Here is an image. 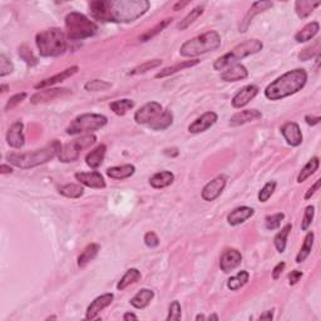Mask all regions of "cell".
I'll use <instances>...</instances> for the list:
<instances>
[{
    "instance_id": "8992f818",
    "label": "cell",
    "mask_w": 321,
    "mask_h": 321,
    "mask_svg": "<svg viewBox=\"0 0 321 321\" xmlns=\"http://www.w3.org/2000/svg\"><path fill=\"white\" fill-rule=\"evenodd\" d=\"M64 24L67 38H69L70 41H83L90 38L96 35L98 30V25L95 22L78 11H70L65 16Z\"/></svg>"
},
{
    "instance_id": "680465c9",
    "label": "cell",
    "mask_w": 321,
    "mask_h": 321,
    "mask_svg": "<svg viewBox=\"0 0 321 321\" xmlns=\"http://www.w3.org/2000/svg\"><path fill=\"white\" fill-rule=\"evenodd\" d=\"M305 121H306V123L309 124V126H316V124L320 123L321 118L319 117V116H317V117H312V116H306Z\"/></svg>"
},
{
    "instance_id": "30bf717a",
    "label": "cell",
    "mask_w": 321,
    "mask_h": 321,
    "mask_svg": "<svg viewBox=\"0 0 321 321\" xmlns=\"http://www.w3.org/2000/svg\"><path fill=\"white\" fill-rule=\"evenodd\" d=\"M162 113V106L158 102H149L142 106L135 113V121L137 124H149L160 117Z\"/></svg>"
},
{
    "instance_id": "11a10c76",
    "label": "cell",
    "mask_w": 321,
    "mask_h": 321,
    "mask_svg": "<svg viewBox=\"0 0 321 321\" xmlns=\"http://www.w3.org/2000/svg\"><path fill=\"white\" fill-rule=\"evenodd\" d=\"M303 277V272L299 271V270H294V271L290 272L289 275V284L290 285H296L300 281V278Z\"/></svg>"
},
{
    "instance_id": "2e32d148",
    "label": "cell",
    "mask_w": 321,
    "mask_h": 321,
    "mask_svg": "<svg viewBox=\"0 0 321 321\" xmlns=\"http://www.w3.org/2000/svg\"><path fill=\"white\" fill-rule=\"evenodd\" d=\"M258 87L255 86V84H249V86H245L241 88L237 93L232 98L231 103L232 107L238 109V108H242L247 106L252 99L255 98L258 95Z\"/></svg>"
},
{
    "instance_id": "816d5d0a",
    "label": "cell",
    "mask_w": 321,
    "mask_h": 321,
    "mask_svg": "<svg viewBox=\"0 0 321 321\" xmlns=\"http://www.w3.org/2000/svg\"><path fill=\"white\" fill-rule=\"evenodd\" d=\"M19 55L22 56V59L25 62V63H28L29 65L36 64V62H38L27 45H22V47L19 48Z\"/></svg>"
},
{
    "instance_id": "f546056e",
    "label": "cell",
    "mask_w": 321,
    "mask_h": 321,
    "mask_svg": "<svg viewBox=\"0 0 321 321\" xmlns=\"http://www.w3.org/2000/svg\"><path fill=\"white\" fill-rule=\"evenodd\" d=\"M320 30V24L317 22H311L309 24H306L303 29L299 30L295 34V41L297 43H305V42L311 41Z\"/></svg>"
},
{
    "instance_id": "603a6c76",
    "label": "cell",
    "mask_w": 321,
    "mask_h": 321,
    "mask_svg": "<svg viewBox=\"0 0 321 321\" xmlns=\"http://www.w3.org/2000/svg\"><path fill=\"white\" fill-rule=\"evenodd\" d=\"M249 77V70L245 65L242 64H234L227 68L221 73V79L225 82H238L243 81Z\"/></svg>"
},
{
    "instance_id": "be15d7a7",
    "label": "cell",
    "mask_w": 321,
    "mask_h": 321,
    "mask_svg": "<svg viewBox=\"0 0 321 321\" xmlns=\"http://www.w3.org/2000/svg\"><path fill=\"white\" fill-rule=\"evenodd\" d=\"M188 4V2H184V3H177V4L175 5V7H173V10L175 11H177V10H180V9H182L183 7H186V5Z\"/></svg>"
},
{
    "instance_id": "f35d334b",
    "label": "cell",
    "mask_w": 321,
    "mask_h": 321,
    "mask_svg": "<svg viewBox=\"0 0 321 321\" xmlns=\"http://www.w3.org/2000/svg\"><path fill=\"white\" fill-rule=\"evenodd\" d=\"M250 278V274L246 271V270H242V271L237 272L235 276H231L227 281V288H229L231 291H237L241 288L246 285L247 281Z\"/></svg>"
},
{
    "instance_id": "6125c7cd",
    "label": "cell",
    "mask_w": 321,
    "mask_h": 321,
    "mask_svg": "<svg viewBox=\"0 0 321 321\" xmlns=\"http://www.w3.org/2000/svg\"><path fill=\"white\" fill-rule=\"evenodd\" d=\"M123 320L124 321H129V320H138V316L136 314H133V312H126V314L123 315Z\"/></svg>"
},
{
    "instance_id": "f1b7e54d",
    "label": "cell",
    "mask_w": 321,
    "mask_h": 321,
    "mask_svg": "<svg viewBox=\"0 0 321 321\" xmlns=\"http://www.w3.org/2000/svg\"><path fill=\"white\" fill-rule=\"evenodd\" d=\"M198 63H200V59H191V61L181 62V63L172 65V67H167V68H164V69H162L160 73L156 74V78L157 79L166 78V77L176 74V73L181 72V70H183V69H187V68L195 67V65H197Z\"/></svg>"
},
{
    "instance_id": "db71d44e",
    "label": "cell",
    "mask_w": 321,
    "mask_h": 321,
    "mask_svg": "<svg viewBox=\"0 0 321 321\" xmlns=\"http://www.w3.org/2000/svg\"><path fill=\"white\" fill-rule=\"evenodd\" d=\"M143 241H144V245H146L147 247H149V249H155V247H157L158 245H160V238H158L157 234L153 231L147 232V234L144 235Z\"/></svg>"
},
{
    "instance_id": "91938a15",
    "label": "cell",
    "mask_w": 321,
    "mask_h": 321,
    "mask_svg": "<svg viewBox=\"0 0 321 321\" xmlns=\"http://www.w3.org/2000/svg\"><path fill=\"white\" fill-rule=\"evenodd\" d=\"M260 320H272L274 319V309L272 310H266L263 314L260 315V317H258Z\"/></svg>"
},
{
    "instance_id": "cb8c5ba5",
    "label": "cell",
    "mask_w": 321,
    "mask_h": 321,
    "mask_svg": "<svg viewBox=\"0 0 321 321\" xmlns=\"http://www.w3.org/2000/svg\"><path fill=\"white\" fill-rule=\"evenodd\" d=\"M272 5H274V3L272 2H256V3H254V4H252V7L250 8L249 13H247L245 19L242 21V24H241V27H240V32H246L247 28H249V25H250V23H251L252 19H254V16L257 15V14L262 13V11L270 9V8H272Z\"/></svg>"
},
{
    "instance_id": "d6a6232c",
    "label": "cell",
    "mask_w": 321,
    "mask_h": 321,
    "mask_svg": "<svg viewBox=\"0 0 321 321\" xmlns=\"http://www.w3.org/2000/svg\"><path fill=\"white\" fill-rule=\"evenodd\" d=\"M321 4L320 2H310V0H299L295 3V11H296L297 16L301 19L308 18L309 15L316 9Z\"/></svg>"
},
{
    "instance_id": "c3c4849f",
    "label": "cell",
    "mask_w": 321,
    "mask_h": 321,
    "mask_svg": "<svg viewBox=\"0 0 321 321\" xmlns=\"http://www.w3.org/2000/svg\"><path fill=\"white\" fill-rule=\"evenodd\" d=\"M13 70L14 65L10 62V59L5 54H0V77L4 78V77L13 73Z\"/></svg>"
},
{
    "instance_id": "8fae6325",
    "label": "cell",
    "mask_w": 321,
    "mask_h": 321,
    "mask_svg": "<svg viewBox=\"0 0 321 321\" xmlns=\"http://www.w3.org/2000/svg\"><path fill=\"white\" fill-rule=\"evenodd\" d=\"M227 183V178L226 176L221 175L215 177L214 180L210 181L209 183H206V186L202 188V192H201V197L203 198L207 202H212L216 198H218L221 196V193L223 192Z\"/></svg>"
},
{
    "instance_id": "9f6ffc18",
    "label": "cell",
    "mask_w": 321,
    "mask_h": 321,
    "mask_svg": "<svg viewBox=\"0 0 321 321\" xmlns=\"http://www.w3.org/2000/svg\"><path fill=\"white\" fill-rule=\"evenodd\" d=\"M320 184H321V180L319 178V180H316V182H315L314 184H312V186L310 187V188H309L308 191H306L305 196H304V198H305V200H310V198L312 197V196H314L315 193H316L317 190H319Z\"/></svg>"
},
{
    "instance_id": "ab89813d",
    "label": "cell",
    "mask_w": 321,
    "mask_h": 321,
    "mask_svg": "<svg viewBox=\"0 0 321 321\" xmlns=\"http://www.w3.org/2000/svg\"><path fill=\"white\" fill-rule=\"evenodd\" d=\"M203 14V7L202 5H198V7L193 8V9L190 11L188 14H187L186 16L181 21L180 23L177 24V29L178 30H186L187 28L190 27V25L192 24V23H195L196 21H197L198 18H200L201 15Z\"/></svg>"
},
{
    "instance_id": "ac0fdd59",
    "label": "cell",
    "mask_w": 321,
    "mask_h": 321,
    "mask_svg": "<svg viewBox=\"0 0 321 321\" xmlns=\"http://www.w3.org/2000/svg\"><path fill=\"white\" fill-rule=\"evenodd\" d=\"M7 143L11 148H22L25 144L24 124L22 121L14 122L7 132Z\"/></svg>"
},
{
    "instance_id": "ffe728a7",
    "label": "cell",
    "mask_w": 321,
    "mask_h": 321,
    "mask_svg": "<svg viewBox=\"0 0 321 321\" xmlns=\"http://www.w3.org/2000/svg\"><path fill=\"white\" fill-rule=\"evenodd\" d=\"M262 118V113L260 112L258 109H245V110H241V112L235 113L231 118H230L229 124L231 127H238V126H242V124L250 123V122H255L258 121V119Z\"/></svg>"
},
{
    "instance_id": "6f0895ef",
    "label": "cell",
    "mask_w": 321,
    "mask_h": 321,
    "mask_svg": "<svg viewBox=\"0 0 321 321\" xmlns=\"http://www.w3.org/2000/svg\"><path fill=\"white\" fill-rule=\"evenodd\" d=\"M285 266H286L285 262H278L277 265L275 266L274 270H272V278H274V280H277V278L281 276L282 271L285 270Z\"/></svg>"
},
{
    "instance_id": "bcb514c9",
    "label": "cell",
    "mask_w": 321,
    "mask_h": 321,
    "mask_svg": "<svg viewBox=\"0 0 321 321\" xmlns=\"http://www.w3.org/2000/svg\"><path fill=\"white\" fill-rule=\"evenodd\" d=\"M276 186L277 183L275 182V181H270V182L265 183V186L262 187V188L260 190V192H258V201L260 202H268V201L270 200V197H271L272 195H274L275 190H276Z\"/></svg>"
},
{
    "instance_id": "e0dca14e",
    "label": "cell",
    "mask_w": 321,
    "mask_h": 321,
    "mask_svg": "<svg viewBox=\"0 0 321 321\" xmlns=\"http://www.w3.org/2000/svg\"><path fill=\"white\" fill-rule=\"evenodd\" d=\"M75 180L83 186L89 187V188H104L107 186L104 177L99 172H77L74 175Z\"/></svg>"
},
{
    "instance_id": "4316f807",
    "label": "cell",
    "mask_w": 321,
    "mask_h": 321,
    "mask_svg": "<svg viewBox=\"0 0 321 321\" xmlns=\"http://www.w3.org/2000/svg\"><path fill=\"white\" fill-rule=\"evenodd\" d=\"M136 172V167L133 164H122V166L109 167L106 173L109 178L113 180H126L132 177Z\"/></svg>"
},
{
    "instance_id": "6da1fadb",
    "label": "cell",
    "mask_w": 321,
    "mask_h": 321,
    "mask_svg": "<svg viewBox=\"0 0 321 321\" xmlns=\"http://www.w3.org/2000/svg\"><path fill=\"white\" fill-rule=\"evenodd\" d=\"M147 0H95L89 3L93 19L104 23H132L149 10Z\"/></svg>"
},
{
    "instance_id": "836d02e7",
    "label": "cell",
    "mask_w": 321,
    "mask_h": 321,
    "mask_svg": "<svg viewBox=\"0 0 321 321\" xmlns=\"http://www.w3.org/2000/svg\"><path fill=\"white\" fill-rule=\"evenodd\" d=\"M173 123V113L169 109L163 110L160 117L149 124V128L153 130H164L171 127Z\"/></svg>"
},
{
    "instance_id": "f5cc1de1",
    "label": "cell",
    "mask_w": 321,
    "mask_h": 321,
    "mask_svg": "<svg viewBox=\"0 0 321 321\" xmlns=\"http://www.w3.org/2000/svg\"><path fill=\"white\" fill-rule=\"evenodd\" d=\"M27 98V93L25 92H22V93H18V95H14L13 97H10L9 101L7 102V106H5V110H11L14 109L18 104H21L24 99Z\"/></svg>"
},
{
    "instance_id": "9a60e30c",
    "label": "cell",
    "mask_w": 321,
    "mask_h": 321,
    "mask_svg": "<svg viewBox=\"0 0 321 321\" xmlns=\"http://www.w3.org/2000/svg\"><path fill=\"white\" fill-rule=\"evenodd\" d=\"M217 119H218L217 113L209 110V112L203 113L201 117L196 119L193 123L190 124L188 132L192 133V135H198V133L206 132L207 129H210L214 126L216 122H217Z\"/></svg>"
},
{
    "instance_id": "d6986e66",
    "label": "cell",
    "mask_w": 321,
    "mask_h": 321,
    "mask_svg": "<svg viewBox=\"0 0 321 321\" xmlns=\"http://www.w3.org/2000/svg\"><path fill=\"white\" fill-rule=\"evenodd\" d=\"M113 300H115V295L113 294H103L101 295V296L96 297V299L90 303V305L87 308L86 319L87 320L96 319L97 315H98L102 310L108 308V306L113 303Z\"/></svg>"
},
{
    "instance_id": "003e7915",
    "label": "cell",
    "mask_w": 321,
    "mask_h": 321,
    "mask_svg": "<svg viewBox=\"0 0 321 321\" xmlns=\"http://www.w3.org/2000/svg\"><path fill=\"white\" fill-rule=\"evenodd\" d=\"M196 320H206V316H204V315H197V316H196Z\"/></svg>"
},
{
    "instance_id": "7dc6e473",
    "label": "cell",
    "mask_w": 321,
    "mask_h": 321,
    "mask_svg": "<svg viewBox=\"0 0 321 321\" xmlns=\"http://www.w3.org/2000/svg\"><path fill=\"white\" fill-rule=\"evenodd\" d=\"M285 218V214L282 212H277V214L270 215L265 218V227L269 230V231H274V230H277L281 225V221Z\"/></svg>"
},
{
    "instance_id": "1f68e13d",
    "label": "cell",
    "mask_w": 321,
    "mask_h": 321,
    "mask_svg": "<svg viewBox=\"0 0 321 321\" xmlns=\"http://www.w3.org/2000/svg\"><path fill=\"white\" fill-rule=\"evenodd\" d=\"M141 278H142V275H141V271H139L138 269L127 270L126 274H124L123 276L121 277V280L118 281L117 289L119 290V291H123V290H126L127 288H128V286L133 285V284H136V282H138Z\"/></svg>"
},
{
    "instance_id": "d4e9b609",
    "label": "cell",
    "mask_w": 321,
    "mask_h": 321,
    "mask_svg": "<svg viewBox=\"0 0 321 321\" xmlns=\"http://www.w3.org/2000/svg\"><path fill=\"white\" fill-rule=\"evenodd\" d=\"M106 152H107L106 144H99V146H97L95 149H92L87 155L86 157L87 166L93 169H97L98 167H101L104 161V157H106Z\"/></svg>"
},
{
    "instance_id": "60d3db41",
    "label": "cell",
    "mask_w": 321,
    "mask_h": 321,
    "mask_svg": "<svg viewBox=\"0 0 321 321\" xmlns=\"http://www.w3.org/2000/svg\"><path fill=\"white\" fill-rule=\"evenodd\" d=\"M133 107H135V102H133L132 99L127 98L118 99V101L112 102V103L109 104L110 110L117 116H124L128 110L132 109Z\"/></svg>"
},
{
    "instance_id": "4fadbf2b",
    "label": "cell",
    "mask_w": 321,
    "mask_h": 321,
    "mask_svg": "<svg viewBox=\"0 0 321 321\" xmlns=\"http://www.w3.org/2000/svg\"><path fill=\"white\" fill-rule=\"evenodd\" d=\"M242 262V255L238 250L236 249H229L226 250L220 258V269L221 271L229 274V272L234 271Z\"/></svg>"
},
{
    "instance_id": "f6af8a7d",
    "label": "cell",
    "mask_w": 321,
    "mask_h": 321,
    "mask_svg": "<svg viewBox=\"0 0 321 321\" xmlns=\"http://www.w3.org/2000/svg\"><path fill=\"white\" fill-rule=\"evenodd\" d=\"M320 50H321V43H320V41H316L309 48H305L304 50H301V53L299 54V59L303 62L310 61V59L314 58V56L320 55Z\"/></svg>"
},
{
    "instance_id": "5b68a950",
    "label": "cell",
    "mask_w": 321,
    "mask_h": 321,
    "mask_svg": "<svg viewBox=\"0 0 321 321\" xmlns=\"http://www.w3.org/2000/svg\"><path fill=\"white\" fill-rule=\"evenodd\" d=\"M221 45V35L216 30H210L201 35L186 41L181 45L180 54L186 58H193L201 54H206L209 52H214L218 49Z\"/></svg>"
},
{
    "instance_id": "03108f58",
    "label": "cell",
    "mask_w": 321,
    "mask_h": 321,
    "mask_svg": "<svg viewBox=\"0 0 321 321\" xmlns=\"http://www.w3.org/2000/svg\"><path fill=\"white\" fill-rule=\"evenodd\" d=\"M8 89H9V86H8V84H2V86H0V90H2V93H5Z\"/></svg>"
},
{
    "instance_id": "484cf974",
    "label": "cell",
    "mask_w": 321,
    "mask_h": 321,
    "mask_svg": "<svg viewBox=\"0 0 321 321\" xmlns=\"http://www.w3.org/2000/svg\"><path fill=\"white\" fill-rule=\"evenodd\" d=\"M173 181H175V175L171 171H161L149 177V184L156 190L166 188L171 186Z\"/></svg>"
},
{
    "instance_id": "e575fe53",
    "label": "cell",
    "mask_w": 321,
    "mask_h": 321,
    "mask_svg": "<svg viewBox=\"0 0 321 321\" xmlns=\"http://www.w3.org/2000/svg\"><path fill=\"white\" fill-rule=\"evenodd\" d=\"M319 166H320L319 157H312L311 160H309L308 163H306L305 166L303 167V169L300 171L299 176H297V182L299 183L305 182L309 177H311V176L319 169Z\"/></svg>"
},
{
    "instance_id": "83f0119b",
    "label": "cell",
    "mask_w": 321,
    "mask_h": 321,
    "mask_svg": "<svg viewBox=\"0 0 321 321\" xmlns=\"http://www.w3.org/2000/svg\"><path fill=\"white\" fill-rule=\"evenodd\" d=\"M153 297H155V292H153L152 290L141 289L137 294H136L135 296L129 300V303L133 308L142 310V309H146L147 306L149 305L150 301L153 300Z\"/></svg>"
},
{
    "instance_id": "7402d4cb",
    "label": "cell",
    "mask_w": 321,
    "mask_h": 321,
    "mask_svg": "<svg viewBox=\"0 0 321 321\" xmlns=\"http://www.w3.org/2000/svg\"><path fill=\"white\" fill-rule=\"evenodd\" d=\"M255 214V210L249 206H241L235 209L234 211L227 215V222L231 226H238L241 223L246 222L249 218H251Z\"/></svg>"
},
{
    "instance_id": "7bdbcfd3",
    "label": "cell",
    "mask_w": 321,
    "mask_h": 321,
    "mask_svg": "<svg viewBox=\"0 0 321 321\" xmlns=\"http://www.w3.org/2000/svg\"><path fill=\"white\" fill-rule=\"evenodd\" d=\"M109 88H112V83L103 81V79H93L84 84V89L87 92H102V90H107Z\"/></svg>"
},
{
    "instance_id": "8d00e7d4",
    "label": "cell",
    "mask_w": 321,
    "mask_h": 321,
    "mask_svg": "<svg viewBox=\"0 0 321 321\" xmlns=\"http://www.w3.org/2000/svg\"><path fill=\"white\" fill-rule=\"evenodd\" d=\"M291 230H292V225L291 223H288V225L284 226L282 229L277 232V235L275 236L274 243H275V247H276L277 252H280V254H284V252H285L286 245H288V237H289L290 232H291Z\"/></svg>"
},
{
    "instance_id": "9c48e42d",
    "label": "cell",
    "mask_w": 321,
    "mask_h": 321,
    "mask_svg": "<svg viewBox=\"0 0 321 321\" xmlns=\"http://www.w3.org/2000/svg\"><path fill=\"white\" fill-rule=\"evenodd\" d=\"M97 142V137L95 135H84L82 137L73 139L62 146L61 152H59L58 158L63 163H70L79 158L82 150L89 148Z\"/></svg>"
},
{
    "instance_id": "ba28073f",
    "label": "cell",
    "mask_w": 321,
    "mask_h": 321,
    "mask_svg": "<svg viewBox=\"0 0 321 321\" xmlns=\"http://www.w3.org/2000/svg\"><path fill=\"white\" fill-rule=\"evenodd\" d=\"M108 123V118L103 115H97V113H84L78 116L72 121V123L67 127L65 133L70 136L81 135L84 132H93L103 128Z\"/></svg>"
},
{
    "instance_id": "ee69618b",
    "label": "cell",
    "mask_w": 321,
    "mask_h": 321,
    "mask_svg": "<svg viewBox=\"0 0 321 321\" xmlns=\"http://www.w3.org/2000/svg\"><path fill=\"white\" fill-rule=\"evenodd\" d=\"M162 64V59H153V61H147L146 63L139 64L138 67L133 68L129 72L130 75H138V74H143V73H147L150 69H155V68H158Z\"/></svg>"
},
{
    "instance_id": "74e56055",
    "label": "cell",
    "mask_w": 321,
    "mask_h": 321,
    "mask_svg": "<svg viewBox=\"0 0 321 321\" xmlns=\"http://www.w3.org/2000/svg\"><path fill=\"white\" fill-rule=\"evenodd\" d=\"M58 191L67 198H81L84 195V187L77 183H67L59 187Z\"/></svg>"
},
{
    "instance_id": "3957f363",
    "label": "cell",
    "mask_w": 321,
    "mask_h": 321,
    "mask_svg": "<svg viewBox=\"0 0 321 321\" xmlns=\"http://www.w3.org/2000/svg\"><path fill=\"white\" fill-rule=\"evenodd\" d=\"M62 149V144L59 141H53L41 149H35L34 152L27 153H9L7 156V161L9 164L18 167L22 169H29L33 167L41 166L52 161L56 155H59Z\"/></svg>"
},
{
    "instance_id": "94428289",
    "label": "cell",
    "mask_w": 321,
    "mask_h": 321,
    "mask_svg": "<svg viewBox=\"0 0 321 321\" xmlns=\"http://www.w3.org/2000/svg\"><path fill=\"white\" fill-rule=\"evenodd\" d=\"M11 172H13V168H11L10 166H8V164L3 163L2 166H0V173H2V175H7V173Z\"/></svg>"
},
{
    "instance_id": "4dcf8cb0",
    "label": "cell",
    "mask_w": 321,
    "mask_h": 321,
    "mask_svg": "<svg viewBox=\"0 0 321 321\" xmlns=\"http://www.w3.org/2000/svg\"><path fill=\"white\" fill-rule=\"evenodd\" d=\"M99 250H101V246H99L98 243H89L78 256L79 268H86L90 261L95 260L97 255H98Z\"/></svg>"
},
{
    "instance_id": "b9f144b4",
    "label": "cell",
    "mask_w": 321,
    "mask_h": 321,
    "mask_svg": "<svg viewBox=\"0 0 321 321\" xmlns=\"http://www.w3.org/2000/svg\"><path fill=\"white\" fill-rule=\"evenodd\" d=\"M172 21H173L172 18H166V19H163V21H161L157 25H156L155 28H152V29L147 30L146 33L142 34V35L139 36V41L143 42V43H144V42L150 41V39L155 38V36L157 35V34H160L161 32H163V29H166V28L168 27L169 24H171Z\"/></svg>"
},
{
    "instance_id": "d590c367",
    "label": "cell",
    "mask_w": 321,
    "mask_h": 321,
    "mask_svg": "<svg viewBox=\"0 0 321 321\" xmlns=\"http://www.w3.org/2000/svg\"><path fill=\"white\" fill-rule=\"evenodd\" d=\"M314 240H315L314 232L312 231L308 232V235H306L305 238H304L303 246H301L299 254H297V256H296V262L297 263L304 262V261H305L306 258L309 257V255L311 254L312 246H314Z\"/></svg>"
},
{
    "instance_id": "5bb4252c",
    "label": "cell",
    "mask_w": 321,
    "mask_h": 321,
    "mask_svg": "<svg viewBox=\"0 0 321 321\" xmlns=\"http://www.w3.org/2000/svg\"><path fill=\"white\" fill-rule=\"evenodd\" d=\"M280 130L289 146L299 147L303 143V132L296 122H286Z\"/></svg>"
},
{
    "instance_id": "f907efd6",
    "label": "cell",
    "mask_w": 321,
    "mask_h": 321,
    "mask_svg": "<svg viewBox=\"0 0 321 321\" xmlns=\"http://www.w3.org/2000/svg\"><path fill=\"white\" fill-rule=\"evenodd\" d=\"M181 317H182V310H181L180 303H178V301H173L168 308V316H167V320L178 321L181 320Z\"/></svg>"
},
{
    "instance_id": "7a4b0ae2",
    "label": "cell",
    "mask_w": 321,
    "mask_h": 321,
    "mask_svg": "<svg viewBox=\"0 0 321 321\" xmlns=\"http://www.w3.org/2000/svg\"><path fill=\"white\" fill-rule=\"evenodd\" d=\"M306 82H308V72L305 69L297 68L290 70L266 87L265 97L270 101H280L303 89Z\"/></svg>"
},
{
    "instance_id": "277c9868",
    "label": "cell",
    "mask_w": 321,
    "mask_h": 321,
    "mask_svg": "<svg viewBox=\"0 0 321 321\" xmlns=\"http://www.w3.org/2000/svg\"><path fill=\"white\" fill-rule=\"evenodd\" d=\"M35 45L45 58L59 56L67 50V34L61 28H49L36 34Z\"/></svg>"
},
{
    "instance_id": "681fc988",
    "label": "cell",
    "mask_w": 321,
    "mask_h": 321,
    "mask_svg": "<svg viewBox=\"0 0 321 321\" xmlns=\"http://www.w3.org/2000/svg\"><path fill=\"white\" fill-rule=\"evenodd\" d=\"M314 216H315V207L312 206H308L305 209V212H304V217L303 221H301V230L303 231H308L309 227L311 226L312 220H314Z\"/></svg>"
},
{
    "instance_id": "52a82bcc",
    "label": "cell",
    "mask_w": 321,
    "mask_h": 321,
    "mask_svg": "<svg viewBox=\"0 0 321 321\" xmlns=\"http://www.w3.org/2000/svg\"><path fill=\"white\" fill-rule=\"evenodd\" d=\"M263 48L262 42L258 39H247L242 43L237 44L235 48H232L229 53L223 54L222 56L217 58L214 63L215 70H223L225 68L231 67V65L237 64L241 59L246 56L252 55L261 52Z\"/></svg>"
},
{
    "instance_id": "44dd1931",
    "label": "cell",
    "mask_w": 321,
    "mask_h": 321,
    "mask_svg": "<svg viewBox=\"0 0 321 321\" xmlns=\"http://www.w3.org/2000/svg\"><path fill=\"white\" fill-rule=\"evenodd\" d=\"M78 70H79L78 65H73V67L67 68V69L62 70V72L58 73V74L49 77V78L43 79L42 82H39V83L35 86V89H45V88L52 87V86H54V84L61 83V82L65 81V79L70 78V77L77 74V73H78Z\"/></svg>"
},
{
    "instance_id": "7c38bea8",
    "label": "cell",
    "mask_w": 321,
    "mask_h": 321,
    "mask_svg": "<svg viewBox=\"0 0 321 321\" xmlns=\"http://www.w3.org/2000/svg\"><path fill=\"white\" fill-rule=\"evenodd\" d=\"M72 93V90L68 88H45V89H41L32 96L30 98V103L32 104H41L44 102L53 101V99L62 98V97L68 96Z\"/></svg>"
},
{
    "instance_id": "e7e4bbea",
    "label": "cell",
    "mask_w": 321,
    "mask_h": 321,
    "mask_svg": "<svg viewBox=\"0 0 321 321\" xmlns=\"http://www.w3.org/2000/svg\"><path fill=\"white\" fill-rule=\"evenodd\" d=\"M218 319H220V317H218V315H216V314H212V315H210L209 317H206V320H216L217 321Z\"/></svg>"
}]
</instances>
